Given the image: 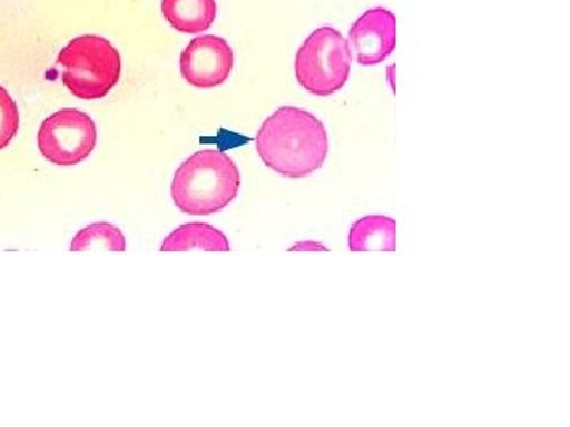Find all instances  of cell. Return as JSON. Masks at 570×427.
Here are the masks:
<instances>
[{
  "mask_svg": "<svg viewBox=\"0 0 570 427\" xmlns=\"http://www.w3.org/2000/svg\"><path fill=\"white\" fill-rule=\"evenodd\" d=\"M255 148L269 170L284 178L303 179L325 163L328 135L313 112L281 107L262 123Z\"/></svg>",
  "mask_w": 570,
  "mask_h": 427,
  "instance_id": "1",
  "label": "cell"
},
{
  "mask_svg": "<svg viewBox=\"0 0 570 427\" xmlns=\"http://www.w3.org/2000/svg\"><path fill=\"white\" fill-rule=\"evenodd\" d=\"M242 175L230 156L205 149L193 153L176 170L171 198L187 216H213L238 197Z\"/></svg>",
  "mask_w": 570,
  "mask_h": 427,
  "instance_id": "2",
  "label": "cell"
},
{
  "mask_svg": "<svg viewBox=\"0 0 570 427\" xmlns=\"http://www.w3.org/2000/svg\"><path fill=\"white\" fill-rule=\"evenodd\" d=\"M62 82L82 100L104 99L121 78V54L100 36L77 37L58 56Z\"/></svg>",
  "mask_w": 570,
  "mask_h": 427,
  "instance_id": "3",
  "label": "cell"
},
{
  "mask_svg": "<svg viewBox=\"0 0 570 427\" xmlns=\"http://www.w3.org/2000/svg\"><path fill=\"white\" fill-rule=\"evenodd\" d=\"M351 63L348 41L336 29L324 26L311 33L296 52V80L313 96L328 97L344 88Z\"/></svg>",
  "mask_w": 570,
  "mask_h": 427,
  "instance_id": "4",
  "label": "cell"
},
{
  "mask_svg": "<svg viewBox=\"0 0 570 427\" xmlns=\"http://www.w3.org/2000/svg\"><path fill=\"white\" fill-rule=\"evenodd\" d=\"M37 141L48 162L73 167L91 156L97 145V127L85 111L63 108L45 119Z\"/></svg>",
  "mask_w": 570,
  "mask_h": 427,
  "instance_id": "5",
  "label": "cell"
},
{
  "mask_svg": "<svg viewBox=\"0 0 570 427\" xmlns=\"http://www.w3.org/2000/svg\"><path fill=\"white\" fill-rule=\"evenodd\" d=\"M234 51L223 37H197L184 48L179 67L184 80L198 89L224 85L234 70Z\"/></svg>",
  "mask_w": 570,
  "mask_h": 427,
  "instance_id": "6",
  "label": "cell"
},
{
  "mask_svg": "<svg viewBox=\"0 0 570 427\" xmlns=\"http://www.w3.org/2000/svg\"><path fill=\"white\" fill-rule=\"evenodd\" d=\"M360 66H377L395 51L396 18L387 9L367 10L348 32Z\"/></svg>",
  "mask_w": 570,
  "mask_h": 427,
  "instance_id": "7",
  "label": "cell"
},
{
  "mask_svg": "<svg viewBox=\"0 0 570 427\" xmlns=\"http://www.w3.org/2000/svg\"><path fill=\"white\" fill-rule=\"evenodd\" d=\"M351 252H396V220L366 216L356 220L348 234Z\"/></svg>",
  "mask_w": 570,
  "mask_h": 427,
  "instance_id": "8",
  "label": "cell"
},
{
  "mask_svg": "<svg viewBox=\"0 0 570 427\" xmlns=\"http://www.w3.org/2000/svg\"><path fill=\"white\" fill-rule=\"evenodd\" d=\"M193 249L206 250V252H230V242L227 236L213 225L193 222L176 228L174 234L164 239L160 247L163 252H187Z\"/></svg>",
  "mask_w": 570,
  "mask_h": 427,
  "instance_id": "9",
  "label": "cell"
},
{
  "mask_svg": "<svg viewBox=\"0 0 570 427\" xmlns=\"http://www.w3.org/2000/svg\"><path fill=\"white\" fill-rule=\"evenodd\" d=\"M163 13L183 33L208 31L216 21V0H163Z\"/></svg>",
  "mask_w": 570,
  "mask_h": 427,
  "instance_id": "10",
  "label": "cell"
},
{
  "mask_svg": "<svg viewBox=\"0 0 570 427\" xmlns=\"http://www.w3.org/2000/svg\"><path fill=\"white\" fill-rule=\"evenodd\" d=\"M71 252H88V250H110L124 252L126 238L116 225L97 222L88 225L75 235L70 246Z\"/></svg>",
  "mask_w": 570,
  "mask_h": 427,
  "instance_id": "11",
  "label": "cell"
},
{
  "mask_svg": "<svg viewBox=\"0 0 570 427\" xmlns=\"http://www.w3.org/2000/svg\"><path fill=\"white\" fill-rule=\"evenodd\" d=\"M20 129V111L13 97L0 86V149L7 148Z\"/></svg>",
  "mask_w": 570,
  "mask_h": 427,
  "instance_id": "12",
  "label": "cell"
},
{
  "mask_svg": "<svg viewBox=\"0 0 570 427\" xmlns=\"http://www.w3.org/2000/svg\"><path fill=\"white\" fill-rule=\"evenodd\" d=\"M291 250H294V252H296V250H322V252H326V247L318 245V242L307 241L302 242V245H296L295 247H292Z\"/></svg>",
  "mask_w": 570,
  "mask_h": 427,
  "instance_id": "13",
  "label": "cell"
}]
</instances>
